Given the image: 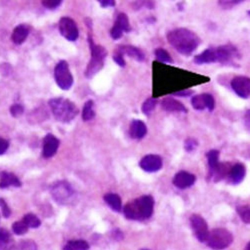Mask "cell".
Masks as SVG:
<instances>
[{
    "label": "cell",
    "mask_w": 250,
    "mask_h": 250,
    "mask_svg": "<svg viewBox=\"0 0 250 250\" xmlns=\"http://www.w3.org/2000/svg\"><path fill=\"white\" fill-rule=\"evenodd\" d=\"M95 111H94V103L92 100L86 101L84 104V107L82 110V119L84 121H90L94 118Z\"/></svg>",
    "instance_id": "cell-28"
},
{
    "label": "cell",
    "mask_w": 250,
    "mask_h": 250,
    "mask_svg": "<svg viewBox=\"0 0 250 250\" xmlns=\"http://www.w3.org/2000/svg\"><path fill=\"white\" fill-rule=\"evenodd\" d=\"M194 62L196 64H209L216 62V52L214 47H209L205 49L200 54L194 57Z\"/></svg>",
    "instance_id": "cell-21"
},
{
    "label": "cell",
    "mask_w": 250,
    "mask_h": 250,
    "mask_svg": "<svg viewBox=\"0 0 250 250\" xmlns=\"http://www.w3.org/2000/svg\"><path fill=\"white\" fill-rule=\"evenodd\" d=\"M170 45L183 55H190L201 43L200 37L187 28H175L167 33Z\"/></svg>",
    "instance_id": "cell-1"
},
{
    "label": "cell",
    "mask_w": 250,
    "mask_h": 250,
    "mask_svg": "<svg viewBox=\"0 0 250 250\" xmlns=\"http://www.w3.org/2000/svg\"><path fill=\"white\" fill-rule=\"evenodd\" d=\"M219 154L220 152L216 149H212L206 152V158H207V163H208V174L209 175L213 172L217 164L219 163Z\"/></svg>",
    "instance_id": "cell-25"
},
{
    "label": "cell",
    "mask_w": 250,
    "mask_h": 250,
    "mask_svg": "<svg viewBox=\"0 0 250 250\" xmlns=\"http://www.w3.org/2000/svg\"><path fill=\"white\" fill-rule=\"evenodd\" d=\"M198 147V141L195 138L189 137L184 141V149L186 152H193Z\"/></svg>",
    "instance_id": "cell-37"
},
{
    "label": "cell",
    "mask_w": 250,
    "mask_h": 250,
    "mask_svg": "<svg viewBox=\"0 0 250 250\" xmlns=\"http://www.w3.org/2000/svg\"><path fill=\"white\" fill-rule=\"evenodd\" d=\"M244 123L248 130H250V109H248L244 115Z\"/></svg>",
    "instance_id": "cell-45"
},
{
    "label": "cell",
    "mask_w": 250,
    "mask_h": 250,
    "mask_svg": "<svg viewBox=\"0 0 250 250\" xmlns=\"http://www.w3.org/2000/svg\"><path fill=\"white\" fill-rule=\"evenodd\" d=\"M117 49L123 55H128L129 57H131V58H133V59H135L137 61L141 62V61H144V59H145V56H144L143 52L140 49H138V48H136L134 46L124 45V46H119Z\"/></svg>",
    "instance_id": "cell-24"
},
{
    "label": "cell",
    "mask_w": 250,
    "mask_h": 250,
    "mask_svg": "<svg viewBox=\"0 0 250 250\" xmlns=\"http://www.w3.org/2000/svg\"><path fill=\"white\" fill-rule=\"evenodd\" d=\"M11 240L12 238L9 231L4 228H0V250H9Z\"/></svg>",
    "instance_id": "cell-29"
},
{
    "label": "cell",
    "mask_w": 250,
    "mask_h": 250,
    "mask_svg": "<svg viewBox=\"0 0 250 250\" xmlns=\"http://www.w3.org/2000/svg\"><path fill=\"white\" fill-rule=\"evenodd\" d=\"M89 244L85 240H70L68 241L64 247L63 250H88Z\"/></svg>",
    "instance_id": "cell-27"
},
{
    "label": "cell",
    "mask_w": 250,
    "mask_h": 250,
    "mask_svg": "<svg viewBox=\"0 0 250 250\" xmlns=\"http://www.w3.org/2000/svg\"><path fill=\"white\" fill-rule=\"evenodd\" d=\"M194 92L190 89H187V90H182V91H178L173 93L174 96H178V97H188L190 95H192Z\"/></svg>",
    "instance_id": "cell-43"
},
{
    "label": "cell",
    "mask_w": 250,
    "mask_h": 250,
    "mask_svg": "<svg viewBox=\"0 0 250 250\" xmlns=\"http://www.w3.org/2000/svg\"><path fill=\"white\" fill-rule=\"evenodd\" d=\"M157 102L158 101L155 98H148L147 100H145L144 103H143V105H142V112L145 115H149L154 110V108L156 107Z\"/></svg>",
    "instance_id": "cell-33"
},
{
    "label": "cell",
    "mask_w": 250,
    "mask_h": 250,
    "mask_svg": "<svg viewBox=\"0 0 250 250\" xmlns=\"http://www.w3.org/2000/svg\"><path fill=\"white\" fill-rule=\"evenodd\" d=\"M245 250H250V242L247 244V246H246V248H245Z\"/></svg>",
    "instance_id": "cell-46"
},
{
    "label": "cell",
    "mask_w": 250,
    "mask_h": 250,
    "mask_svg": "<svg viewBox=\"0 0 250 250\" xmlns=\"http://www.w3.org/2000/svg\"><path fill=\"white\" fill-rule=\"evenodd\" d=\"M0 209H1V213L3 215V217L8 218L11 214V210L9 206L7 205V203L3 200V199H0Z\"/></svg>",
    "instance_id": "cell-40"
},
{
    "label": "cell",
    "mask_w": 250,
    "mask_h": 250,
    "mask_svg": "<svg viewBox=\"0 0 250 250\" xmlns=\"http://www.w3.org/2000/svg\"><path fill=\"white\" fill-rule=\"evenodd\" d=\"M236 211L244 223L250 224V207L249 206L247 205L237 206Z\"/></svg>",
    "instance_id": "cell-32"
},
{
    "label": "cell",
    "mask_w": 250,
    "mask_h": 250,
    "mask_svg": "<svg viewBox=\"0 0 250 250\" xmlns=\"http://www.w3.org/2000/svg\"><path fill=\"white\" fill-rule=\"evenodd\" d=\"M140 167L146 172H156L162 168V158L156 154L145 155L139 162Z\"/></svg>",
    "instance_id": "cell-13"
},
{
    "label": "cell",
    "mask_w": 250,
    "mask_h": 250,
    "mask_svg": "<svg viewBox=\"0 0 250 250\" xmlns=\"http://www.w3.org/2000/svg\"><path fill=\"white\" fill-rule=\"evenodd\" d=\"M49 106L54 117L61 122H70L78 114V108L75 104L66 98H53L49 100Z\"/></svg>",
    "instance_id": "cell-3"
},
{
    "label": "cell",
    "mask_w": 250,
    "mask_h": 250,
    "mask_svg": "<svg viewBox=\"0 0 250 250\" xmlns=\"http://www.w3.org/2000/svg\"><path fill=\"white\" fill-rule=\"evenodd\" d=\"M54 77L57 85L62 90H68L73 84V76L66 61H59L54 69Z\"/></svg>",
    "instance_id": "cell-6"
},
{
    "label": "cell",
    "mask_w": 250,
    "mask_h": 250,
    "mask_svg": "<svg viewBox=\"0 0 250 250\" xmlns=\"http://www.w3.org/2000/svg\"><path fill=\"white\" fill-rule=\"evenodd\" d=\"M130 26H129V20L126 14L120 13L116 17L115 24L110 30V35L113 39H119L123 32H129Z\"/></svg>",
    "instance_id": "cell-14"
},
{
    "label": "cell",
    "mask_w": 250,
    "mask_h": 250,
    "mask_svg": "<svg viewBox=\"0 0 250 250\" xmlns=\"http://www.w3.org/2000/svg\"><path fill=\"white\" fill-rule=\"evenodd\" d=\"M247 14H248V15H249V17H250V10H248V11H247Z\"/></svg>",
    "instance_id": "cell-47"
},
{
    "label": "cell",
    "mask_w": 250,
    "mask_h": 250,
    "mask_svg": "<svg viewBox=\"0 0 250 250\" xmlns=\"http://www.w3.org/2000/svg\"><path fill=\"white\" fill-rule=\"evenodd\" d=\"M230 86L232 90L243 99L250 98V77L238 75L235 76L231 82Z\"/></svg>",
    "instance_id": "cell-10"
},
{
    "label": "cell",
    "mask_w": 250,
    "mask_h": 250,
    "mask_svg": "<svg viewBox=\"0 0 250 250\" xmlns=\"http://www.w3.org/2000/svg\"><path fill=\"white\" fill-rule=\"evenodd\" d=\"M22 220L25 222V224L28 226V228H37L41 224L40 219L32 213H28V214L24 215Z\"/></svg>",
    "instance_id": "cell-35"
},
{
    "label": "cell",
    "mask_w": 250,
    "mask_h": 250,
    "mask_svg": "<svg viewBox=\"0 0 250 250\" xmlns=\"http://www.w3.org/2000/svg\"><path fill=\"white\" fill-rule=\"evenodd\" d=\"M29 32H30V27L28 25L20 24L14 28L11 39L13 42L17 45L22 44L26 40V38L28 37Z\"/></svg>",
    "instance_id": "cell-22"
},
{
    "label": "cell",
    "mask_w": 250,
    "mask_h": 250,
    "mask_svg": "<svg viewBox=\"0 0 250 250\" xmlns=\"http://www.w3.org/2000/svg\"><path fill=\"white\" fill-rule=\"evenodd\" d=\"M161 107L168 112H182V113H187V108L183 105V104L172 98V97H165L161 101Z\"/></svg>",
    "instance_id": "cell-18"
},
{
    "label": "cell",
    "mask_w": 250,
    "mask_h": 250,
    "mask_svg": "<svg viewBox=\"0 0 250 250\" xmlns=\"http://www.w3.org/2000/svg\"><path fill=\"white\" fill-rule=\"evenodd\" d=\"M24 111V108L22 105H20V104H13L10 108V113L13 117H18L21 115Z\"/></svg>",
    "instance_id": "cell-39"
},
{
    "label": "cell",
    "mask_w": 250,
    "mask_h": 250,
    "mask_svg": "<svg viewBox=\"0 0 250 250\" xmlns=\"http://www.w3.org/2000/svg\"><path fill=\"white\" fill-rule=\"evenodd\" d=\"M50 192L52 197L59 203L66 204L74 196V190L66 181H58L52 184Z\"/></svg>",
    "instance_id": "cell-7"
},
{
    "label": "cell",
    "mask_w": 250,
    "mask_h": 250,
    "mask_svg": "<svg viewBox=\"0 0 250 250\" xmlns=\"http://www.w3.org/2000/svg\"><path fill=\"white\" fill-rule=\"evenodd\" d=\"M21 182L18 179V177L7 171H3L0 173V188L5 189L8 187H20Z\"/></svg>",
    "instance_id": "cell-20"
},
{
    "label": "cell",
    "mask_w": 250,
    "mask_h": 250,
    "mask_svg": "<svg viewBox=\"0 0 250 250\" xmlns=\"http://www.w3.org/2000/svg\"><path fill=\"white\" fill-rule=\"evenodd\" d=\"M196 181V176L188 171H179L173 177V184L179 189H186L191 187Z\"/></svg>",
    "instance_id": "cell-15"
},
{
    "label": "cell",
    "mask_w": 250,
    "mask_h": 250,
    "mask_svg": "<svg viewBox=\"0 0 250 250\" xmlns=\"http://www.w3.org/2000/svg\"><path fill=\"white\" fill-rule=\"evenodd\" d=\"M59 31L69 41H75L78 38L77 25L74 20L69 17H62L59 20Z\"/></svg>",
    "instance_id": "cell-11"
},
{
    "label": "cell",
    "mask_w": 250,
    "mask_h": 250,
    "mask_svg": "<svg viewBox=\"0 0 250 250\" xmlns=\"http://www.w3.org/2000/svg\"><path fill=\"white\" fill-rule=\"evenodd\" d=\"M216 62L220 63H231L241 57L238 49L232 44H224L215 48Z\"/></svg>",
    "instance_id": "cell-8"
},
{
    "label": "cell",
    "mask_w": 250,
    "mask_h": 250,
    "mask_svg": "<svg viewBox=\"0 0 250 250\" xmlns=\"http://www.w3.org/2000/svg\"><path fill=\"white\" fill-rule=\"evenodd\" d=\"M8 147H9V142L6 139L0 137V155L4 154L7 151Z\"/></svg>",
    "instance_id": "cell-42"
},
{
    "label": "cell",
    "mask_w": 250,
    "mask_h": 250,
    "mask_svg": "<svg viewBox=\"0 0 250 250\" xmlns=\"http://www.w3.org/2000/svg\"><path fill=\"white\" fill-rule=\"evenodd\" d=\"M9 250H37V245L32 240H21L13 244Z\"/></svg>",
    "instance_id": "cell-30"
},
{
    "label": "cell",
    "mask_w": 250,
    "mask_h": 250,
    "mask_svg": "<svg viewBox=\"0 0 250 250\" xmlns=\"http://www.w3.org/2000/svg\"><path fill=\"white\" fill-rule=\"evenodd\" d=\"M233 242V236L224 228H215L209 232L206 240L207 246L213 250H223L230 246Z\"/></svg>",
    "instance_id": "cell-4"
},
{
    "label": "cell",
    "mask_w": 250,
    "mask_h": 250,
    "mask_svg": "<svg viewBox=\"0 0 250 250\" xmlns=\"http://www.w3.org/2000/svg\"><path fill=\"white\" fill-rule=\"evenodd\" d=\"M191 105L195 110L198 111H202L204 109L212 111L215 107V100L210 93H202L194 95L191 98Z\"/></svg>",
    "instance_id": "cell-12"
},
{
    "label": "cell",
    "mask_w": 250,
    "mask_h": 250,
    "mask_svg": "<svg viewBox=\"0 0 250 250\" xmlns=\"http://www.w3.org/2000/svg\"><path fill=\"white\" fill-rule=\"evenodd\" d=\"M102 7H112L115 5V1L113 0H104V1H99Z\"/></svg>",
    "instance_id": "cell-44"
},
{
    "label": "cell",
    "mask_w": 250,
    "mask_h": 250,
    "mask_svg": "<svg viewBox=\"0 0 250 250\" xmlns=\"http://www.w3.org/2000/svg\"><path fill=\"white\" fill-rule=\"evenodd\" d=\"M88 41H89L90 50H91V59L86 68L85 74L88 78H90L93 75H95L103 67L104 59H105L107 52L102 46L96 45L93 42V39L91 37H89Z\"/></svg>",
    "instance_id": "cell-5"
},
{
    "label": "cell",
    "mask_w": 250,
    "mask_h": 250,
    "mask_svg": "<svg viewBox=\"0 0 250 250\" xmlns=\"http://www.w3.org/2000/svg\"><path fill=\"white\" fill-rule=\"evenodd\" d=\"M129 133L130 136L134 139H141L143 138L147 133V127L145 123L141 120H133L130 124V128H129Z\"/></svg>",
    "instance_id": "cell-23"
},
{
    "label": "cell",
    "mask_w": 250,
    "mask_h": 250,
    "mask_svg": "<svg viewBox=\"0 0 250 250\" xmlns=\"http://www.w3.org/2000/svg\"><path fill=\"white\" fill-rule=\"evenodd\" d=\"M154 209V199L150 195L136 198L123 207V214L127 219L143 221L151 217Z\"/></svg>",
    "instance_id": "cell-2"
},
{
    "label": "cell",
    "mask_w": 250,
    "mask_h": 250,
    "mask_svg": "<svg viewBox=\"0 0 250 250\" xmlns=\"http://www.w3.org/2000/svg\"><path fill=\"white\" fill-rule=\"evenodd\" d=\"M190 225L196 238L200 242H206L210 231L205 219L198 214H193L190 217Z\"/></svg>",
    "instance_id": "cell-9"
},
{
    "label": "cell",
    "mask_w": 250,
    "mask_h": 250,
    "mask_svg": "<svg viewBox=\"0 0 250 250\" xmlns=\"http://www.w3.org/2000/svg\"><path fill=\"white\" fill-rule=\"evenodd\" d=\"M59 147V139L53 134H47L43 139L42 155L44 158H51L57 152Z\"/></svg>",
    "instance_id": "cell-17"
},
{
    "label": "cell",
    "mask_w": 250,
    "mask_h": 250,
    "mask_svg": "<svg viewBox=\"0 0 250 250\" xmlns=\"http://www.w3.org/2000/svg\"><path fill=\"white\" fill-rule=\"evenodd\" d=\"M28 229H29L28 226L25 224V222L23 220L16 221L12 225V230L17 235H23V234H25L28 231Z\"/></svg>",
    "instance_id": "cell-34"
},
{
    "label": "cell",
    "mask_w": 250,
    "mask_h": 250,
    "mask_svg": "<svg viewBox=\"0 0 250 250\" xmlns=\"http://www.w3.org/2000/svg\"><path fill=\"white\" fill-rule=\"evenodd\" d=\"M143 250H146V249H143Z\"/></svg>",
    "instance_id": "cell-48"
},
{
    "label": "cell",
    "mask_w": 250,
    "mask_h": 250,
    "mask_svg": "<svg viewBox=\"0 0 250 250\" xmlns=\"http://www.w3.org/2000/svg\"><path fill=\"white\" fill-rule=\"evenodd\" d=\"M113 60L116 62V63L119 66H125V60H124V55L118 50L116 49L115 52L113 53Z\"/></svg>",
    "instance_id": "cell-41"
},
{
    "label": "cell",
    "mask_w": 250,
    "mask_h": 250,
    "mask_svg": "<svg viewBox=\"0 0 250 250\" xmlns=\"http://www.w3.org/2000/svg\"><path fill=\"white\" fill-rule=\"evenodd\" d=\"M104 201H105L114 211L120 212L122 210L121 199H120L119 195H117L115 193H107L104 195Z\"/></svg>",
    "instance_id": "cell-26"
},
{
    "label": "cell",
    "mask_w": 250,
    "mask_h": 250,
    "mask_svg": "<svg viewBox=\"0 0 250 250\" xmlns=\"http://www.w3.org/2000/svg\"><path fill=\"white\" fill-rule=\"evenodd\" d=\"M232 166L233 165H231V163L229 162H219L215 167V169L213 170V172L209 175H207V179L212 180L214 182H218L225 179L226 177H228Z\"/></svg>",
    "instance_id": "cell-16"
},
{
    "label": "cell",
    "mask_w": 250,
    "mask_h": 250,
    "mask_svg": "<svg viewBox=\"0 0 250 250\" xmlns=\"http://www.w3.org/2000/svg\"><path fill=\"white\" fill-rule=\"evenodd\" d=\"M61 3L62 2L60 0H44V1H42V5L49 10L57 9L61 5Z\"/></svg>",
    "instance_id": "cell-38"
},
{
    "label": "cell",
    "mask_w": 250,
    "mask_h": 250,
    "mask_svg": "<svg viewBox=\"0 0 250 250\" xmlns=\"http://www.w3.org/2000/svg\"><path fill=\"white\" fill-rule=\"evenodd\" d=\"M154 54L156 59L160 62H163V63H173L172 57L163 48H156L154 51Z\"/></svg>",
    "instance_id": "cell-31"
},
{
    "label": "cell",
    "mask_w": 250,
    "mask_h": 250,
    "mask_svg": "<svg viewBox=\"0 0 250 250\" xmlns=\"http://www.w3.org/2000/svg\"><path fill=\"white\" fill-rule=\"evenodd\" d=\"M246 175V168L245 165L242 163H236L232 166V168L229 172L228 181L233 185H237L241 183Z\"/></svg>",
    "instance_id": "cell-19"
},
{
    "label": "cell",
    "mask_w": 250,
    "mask_h": 250,
    "mask_svg": "<svg viewBox=\"0 0 250 250\" xmlns=\"http://www.w3.org/2000/svg\"><path fill=\"white\" fill-rule=\"evenodd\" d=\"M243 1L241 0H220L218 1V5L220 6L221 9L224 10H229V9H232L234 7H236L237 5L241 4Z\"/></svg>",
    "instance_id": "cell-36"
}]
</instances>
